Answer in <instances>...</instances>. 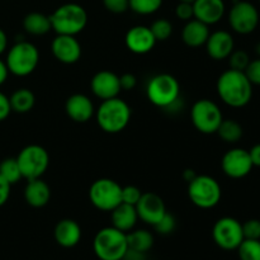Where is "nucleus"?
<instances>
[{"instance_id": "1", "label": "nucleus", "mask_w": 260, "mask_h": 260, "mask_svg": "<svg viewBox=\"0 0 260 260\" xmlns=\"http://www.w3.org/2000/svg\"><path fill=\"white\" fill-rule=\"evenodd\" d=\"M216 89L221 101L233 108H243L253 96V84L245 73L233 69L223 71L218 76Z\"/></svg>"}, {"instance_id": "2", "label": "nucleus", "mask_w": 260, "mask_h": 260, "mask_svg": "<svg viewBox=\"0 0 260 260\" xmlns=\"http://www.w3.org/2000/svg\"><path fill=\"white\" fill-rule=\"evenodd\" d=\"M132 117V109L123 99L112 98L102 101L95 111V118L99 127L107 134H118L128 126Z\"/></svg>"}, {"instance_id": "3", "label": "nucleus", "mask_w": 260, "mask_h": 260, "mask_svg": "<svg viewBox=\"0 0 260 260\" xmlns=\"http://www.w3.org/2000/svg\"><path fill=\"white\" fill-rule=\"evenodd\" d=\"M50 22L56 35L76 36L88 24V13L80 4L66 3L50 15Z\"/></svg>"}, {"instance_id": "4", "label": "nucleus", "mask_w": 260, "mask_h": 260, "mask_svg": "<svg viewBox=\"0 0 260 260\" xmlns=\"http://www.w3.org/2000/svg\"><path fill=\"white\" fill-rule=\"evenodd\" d=\"M93 250L99 260H123L128 250L127 234L113 226L102 229L94 236Z\"/></svg>"}, {"instance_id": "5", "label": "nucleus", "mask_w": 260, "mask_h": 260, "mask_svg": "<svg viewBox=\"0 0 260 260\" xmlns=\"http://www.w3.org/2000/svg\"><path fill=\"white\" fill-rule=\"evenodd\" d=\"M146 95L154 106L170 109L179 103L180 84L178 79L170 74H157L147 83Z\"/></svg>"}, {"instance_id": "6", "label": "nucleus", "mask_w": 260, "mask_h": 260, "mask_svg": "<svg viewBox=\"0 0 260 260\" xmlns=\"http://www.w3.org/2000/svg\"><path fill=\"white\" fill-rule=\"evenodd\" d=\"M5 63L13 75L28 76L40 63V51L32 42L20 41L9 48Z\"/></svg>"}, {"instance_id": "7", "label": "nucleus", "mask_w": 260, "mask_h": 260, "mask_svg": "<svg viewBox=\"0 0 260 260\" xmlns=\"http://www.w3.org/2000/svg\"><path fill=\"white\" fill-rule=\"evenodd\" d=\"M188 197L198 208L210 210L220 203L222 189L217 180L210 175H196L188 183Z\"/></svg>"}, {"instance_id": "8", "label": "nucleus", "mask_w": 260, "mask_h": 260, "mask_svg": "<svg viewBox=\"0 0 260 260\" xmlns=\"http://www.w3.org/2000/svg\"><path fill=\"white\" fill-rule=\"evenodd\" d=\"M15 159L22 177L27 180L41 178L50 165V155L47 150L40 145H28L23 147Z\"/></svg>"}, {"instance_id": "9", "label": "nucleus", "mask_w": 260, "mask_h": 260, "mask_svg": "<svg viewBox=\"0 0 260 260\" xmlns=\"http://www.w3.org/2000/svg\"><path fill=\"white\" fill-rule=\"evenodd\" d=\"M89 200L96 210L111 212L122 203V185L109 178L96 179L89 188Z\"/></svg>"}, {"instance_id": "10", "label": "nucleus", "mask_w": 260, "mask_h": 260, "mask_svg": "<svg viewBox=\"0 0 260 260\" xmlns=\"http://www.w3.org/2000/svg\"><path fill=\"white\" fill-rule=\"evenodd\" d=\"M222 119L223 116L220 107L211 99H200L190 109V121L201 134H216Z\"/></svg>"}, {"instance_id": "11", "label": "nucleus", "mask_w": 260, "mask_h": 260, "mask_svg": "<svg viewBox=\"0 0 260 260\" xmlns=\"http://www.w3.org/2000/svg\"><path fill=\"white\" fill-rule=\"evenodd\" d=\"M213 241L223 250H236L244 240L243 225L234 217H222L212 229Z\"/></svg>"}, {"instance_id": "12", "label": "nucleus", "mask_w": 260, "mask_h": 260, "mask_svg": "<svg viewBox=\"0 0 260 260\" xmlns=\"http://www.w3.org/2000/svg\"><path fill=\"white\" fill-rule=\"evenodd\" d=\"M259 12L254 4L244 0L234 3L229 12V23L234 32L239 35H250L258 28Z\"/></svg>"}, {"instance_id": "13", "label": "nucleus", "mask_w": 260, "mask_h": 260, "mask_svg": "<svg viewBox=\"0 0 260 260\" xmlns=\"http://www.w3.org/2000/svg\"><path fill=\"white\" fill-rule=\"evenodd\" d=\"M222 172L233 179H241L250 174L254 168L250 154L248 150L235 147L226 152L221 160Z\"/></svg>"}, {"instance_id": "14", "label": "nucleus", "mask_w": 260, "mask_h": 260, "mask_svg": "<svg viewBox=\"0 0 260 260\" xmlns=\"http://www.w3.org/2000/svg\"><path fill=\"white\" fill-rule=\"evenodd\" d=\"M135 207L139 220L151 226L156 225L168 212L164 201L156 193H142L141 198Z\"/></svg>"}, {"instance_id": "15", "label": "nucleus", "mask_w": 260, "mask_h": 260, "mask_svg": "<svg viewBox=\"0 0 260 260\" xmlns=\"http://www.w3.org/2000/svg\"><path fill=\"white\" fill-rule=\"evenodd\" d=\"M53 57L66 65L78 62L81 57V45L75 36L57 35L51 43Z\"/></svg>"}, {"instance_id": "16", "label": "nucleus", "mask_w": 260, "mask_h": 260, "mask_svg": "<svg viewBox=\"0 0 260 260\" xmlns=\"http://www.w3.org/2000/svg\"><path fill=\"white\" fill-rule=\"evenodd\" d=\"M90 88L94 95L101 101L116 98L122 91L121 84H119V76L113 71L102 70L98 71L91 78Z\"/></svg>"}, {"instance_id": "17", "label": "nucleus", "mask_w": 260, "mask_h": 260, "mask_svg": "<svg viewBox=\"0 0 260 260\" xmlns=\"http://www.w3.org/2000/svg\"><path fill=\"white\" fill-rule=\"evenodd\" d=\"M126 47L136 55H146L156 45L154 35L150 27L146 25H135L127 30L124 36Z\"/></svg>"}, {"instance_id": "18", "label": "nucleus", "mask_w": 260, "mask_h": 260, "mask_svg": "<svg viewBox=\"0 0 260 260\" xmlns=\"http://www.w3.org/2000/svg\"><path fill=\"white\" fill-rule=\"evenodd\" d=\"M66 114L78 123H85L95 116V108L88 95L81 93L73 94L65 103Z\"/></svg>"}, {"instance_id": "19", "label": "nucleus", "mask_w": 260, "mask_h": 260, "mask_svg": "<svg viewBox=\"0 0 260 260\" xmlns=\"http://www.w3.org/2000/svg\"><path fill=\"white\" fill-rule=\"evenodd\" d=\"M206 51L208 56L216 61L229 58L234 50H235V41L233 35L228 30H216L210 33L207 42H206Z\"/></svg>"}, {"instance_id": "20", "label": "nucleus", "mask_w": 260, "mask_h": 260, "mask_svg": "<svg viewBox=\"0 0 260 260\" xmlns=\"http://www.w3.org/2000/svg\"><path fill=\"white\" fill-rule=\"evenodd\" d=\"M226 5L223 0H194L193 13L196 19L207 25L216 24L223 18Z\"/></svg>"}, {"instance_id": "21", "label": "nucleus", "mask_w": 260, "mask_h": 260, "mask_svg": "<svg viewBox=\"0 0 260 260\" xmlns=\"http://www.w3.org/2000/svg\"><path fill=\"white\" fill-rule=\"evenodd\" d=\"M53 238L56 243L66 249L74 248L81 240V228L75 220L63 218L58 221L53 230Z\"/></svg>"}, {"instance_id": "22", "label": "nucleus", "mask_w": 260, "mask_h": 260, "mask_svg": "<svg viewBox=\"0 0 260 260\" xmlns=\"http://www.w3.org/2000/svg\"><path fill=\"white\" fill-rule=\"evenodd\" d=\"M210 25L205 24L201 20L193 19L188 20L182 30V40L188 47L198 48L201 46H205L210 37Z\"/></svg>"}, {"instance_id": "23", "label": "nucleus", "mask_w": 260, "mask_h": 260, "mask_svg": "<svg viewBox=\"0 0 260 260\" xmlns=\"http://www.w3.org/2000/svg\"><path fill=\"white\" fill-rule=\"evenodd\" d=\"M24 200L33 208L45 207L51 200L50 185L41 178L28 180L24 188Z\"/></svg>"}, {"instance_id": "24", "label": "nucleus", "mask_w": 260, "mask_h": 260, "mask_svg": "<svg viewBox=\"0 0 260 260\" xmlns=\"http://www.w3.org/2000/svg\"><path fill=\"white\" fill-rule=\"evenodd\" d=\"M111 213L112 226L126 234L134 230L137 221H139L136 207L131 205H127V203L118 205L113 211H111Z\"/></svg>"}, {"instance_id": "25", "label": "nucleus", "mask_w": 260, "mask_h": 260, "mask_svg": "<svg viewBox=\"0 0 260 260\" xmlns=\"http://www.w3.org/2000/svg\"><path fill=\"white\" fill-rule=\"evenodd\" d=\"M23 28L27 33L32 36H45L47 35L51 28L50 15H46L40 12H32L27 14L23 19Z\"/></svg>"}, {"instance_id": "26", "label": "nucleus", "mask_w": 260, "mask_h": 260, "mask_svg": "<svg viewBox=\"0 0 260 260\" xmlns=\"http://www.w3.org/2000/svg\"><path fill=\"white\" fill-rule=\"evenodd\" d=\"M127 244L129 250L145 254L154 245V236L150 231L140 229V230H131L127 233Z\"/></svg>"}, {"instance_id": "27", "label": "nucleus", "mask_w": 260, "mask_h": 260, "mask_svg": "<svg viewBox=\"0 0 260 260\" xmlns=\"http://www.w3.org/2000/svg\"><path fill=\"white\" fill-rule=\"evenodd\" d=\"M9 103L12 112L17 113H28L32 111L36 104V96L32 90L27 88H20L15 90L12 95L9 96Z\"/></svg>"}, {"instance_id": "28", "label": "nucleus", "mask_w": 260, "mask_h": 260, "mask_svg": "<svg viewBox=\"0 0 260 260\" xmlns=\"http://www.w3.org/2000/svg\"><path fill=\"white\" fill-rule=\"evenodd\" d=\"M216 134H218L222 141L228 144H235L241 140L244 129L243 126L234 119H222Z\"/></svg>"}, {"instance_id": "29", "label": "nucleus", "mask_w": 260, "mask_h": 260, "mask_svg": "<svg viewBox=\"0 0 260 260\" xmlns=\"http://www.w3.org/2000/svg\"><path fill=\"white\" fill-rule=\"evenodd\" d=\"M0 175L12 185L23 179L19 165H18L15 157H7L0 162Z\"/></svg>"}, {"instance_id": "30", "label": "nucleus", "mask_w": 260, "mask_h": 260, "mask_svg": "<svg viewBox=\"0 0 260 260\" xmlns=\"http://www.w3.org/2000/svg\"><path fill=\"white\" fill-rule=\"evenodd\" d=\"M164 0H128L129 9L140 15H150L161 8Z\"/></svg>"}, {"instance_id": "31", "label": "nucleus", "mask_w": 260, "mask_h": 260, "mask_svg": "<svg viewBox=\"0 0 260 260\" xmlns=\"http://www.w3.org/2000/svg\"><path fill=\"white\" fill-rule=\"evenodd\" d=\"M236 250L240 260H260V240L244 239Z\"/></svg>"}, {"instance_id": "32", "label": "nucleus", "mask_w": 260, "mask_h": 260, "mask_svg": "<svg viewBox=\"0 0 260 260\" xmlns=\"http://www.w3.org/2000/svg\"><path fill=\"white\" fill-rule=\"evenodd\" d=\"M150 29H151L152 35H154L155 40L160 41H167L169 40L170 36L173 35V24L170 20L165 19V18H159V19L154 20L152 24L150 25Z\"/></svg>"}, {"instance_id": "33", "label": "nucleus", "mask_w": 260, "mask_h": 260, "mask_svg": "<svg viewBox=\"0 0 260 260\" xmlns=\"http://www.w3.org/2000/svg\"><path fill=\"white\" fill-rule=\"evenodd\" d=\"M249 62H250V57L243 50H234L231 55L229 56V63H230V69H233V70L245 71Z\"/></svg>"}, {"instance_id": "34", "label": "nucleus", "mask_w": 260, "mask_h": 260, "mask_svg": "<svg viewBox=\"0 0 260 260\" xmlns=\"http://www.w3.org/2000/svg\"><path fill=\"white\" fill-rule=\"evenodd\" d=\"M152 228H154L155 231H156L157 234H160V235H169V234H172L173 231L175 230V228H177V220H175V217L172 213L167 212L164 215V217H162L156 225L152 226Z\"/></svg>"}, {"instance_id": "35", "label": "nucleus", "mask_w": 260, "mask_h": 260, "mask_svg": "<svg viewBox=\"0 0 260 260\" xmlns=\"http://www.w3.org/2000/svg\"><path fill=\"white\" fill-rule=\"evenodd\" d=\"M141 189L139 187H136V185H126V187H122V203L136 206L140 198H141Z\"/></svg>"}, {"instance_id": "36", "label": "nucleus", "mask_w": 260, "mask_h": 260, "mask_svg": "<svg viewBox=\"0 0 260 260\" xmlns=\"http://www.w3.org/2000/svg\"><path fill=\"white\" fill-rule=\"evenodd\" d=\"M243 225L244 239H251V240H260V220L251 218Z\"/></svg>"}, {"instance_id": "37", "label": "nucleus", "mask_w": 260, "mask_h": 260, "mask_svg": "<svg viewBox=\"0 0 260 260\" xmlns=\"http://www.w3.org/2000/svg\"><path fill=\"white\" fill-rule=\"evenodd\" d=\"M175 17L180 20H184V22L193 19L194 18V13H193L192 3H178L177 7H175Z\"/></svg>"}, {"instance_id": "38", "label": "nucleus", "mask_w": 260, "mask_h": 260, "mask_svg": "<svg viewBox=\"0 0 260 260\" xmlns=\"http://www.w3.org/2000/svg\"><path fill=\"white\" fill-rule=\"evenodd\" d=\"M244 73L253 85H260V58L250 60Z\"/></svg>"}, {"instance_id": "39", "label": "nucleus", "mask_w": 260, "mask_h": 260, "mask_svg": "<svg viewBox=\"0 0 260 260\" xmlns=\"http://www.w3.org/2000/svg\"><path fill=\"white\" fill-rule=\"evenodd\" d=\"M103 5L113 14H122L129 9L128 0H103Z\"/></svg>"}, {"instance_id": "40", "label": "nucleus", "mask_w": 260, "mask_h": 260, "mask_svg": "<svg viewBox=\"0 0 260 260\" xmlns=\"http://www.w3.org/2000/svg\"><path fill=\"white\" fill-rule=\"evenodd\" d=\"M119 84L122 90H132L137 85V78L131 73H126L119 76Z\"/></svg>"}, {"instance_id": "41", "label": "nucleus", "mask_w": 260, "mask_h": 260, "mask_svg": "<svg viewBox=\"0 0 260 260\" xmlns=\"http://www.w3.org/2000/svg\"><path fill=\"white\" fill-rule=\"evenodd\" d=\"M10 112H12V108H10L9 98L0 91V122L5 121L9 117Z\"/></svg>"}, {"instance_id": "42", "label": "nucleus", "mask_w": 260, "mask_h": 260, "mask_svg": "<svg viewBox=\"0 0 260 260\" xmlns=\"http://www.w3.org/2000/svg\"><path fill=\"white\" fill-rule=\"evenodd\" d=\"M10 188H12V184L8 183L7 180L0 175V207L4 206L5 203L8 202V200H9Z\"/></svg>"}, {"instance_id": "43", "label": "nucleus", "mask_w": 260, "mask_h": 260, "mask_svg": "<svg viewBox=\"0 0 260 260\" xmlns=\"http://www.w3.org/2000/svg\"><path fill=\"white\" fill-rule=\"evenodd\" d=\"M249 154H250L251 161H253L254 167H260V144L254 145V146L249 150Z\"/></svg>"}, {"instance_id": "44", "label": "nucleus", "mask_w": 260, "mask_h": 260, "mask_svg": "<svg viewBox=\"0 0 260 260\" xmlns=\"http://www.w3.org/2000/svg\"><path fill=\"white\" fill-rule=\"evenodd\" d=\"M8 75H9V70H8L7 63H5V61H3L0 58V86L7 81Z\"/></svg>"}, {"instance_id": "45", "label": "nucleus", "mask_w": 260, "mask_h": 260, "mask_svg": "<svg viewBox=\"0 0 260 260\" xmlns=\"http://www.w3.org/2000/svg\"><path fill=\"white\" fill-rule=\"evenodd\" d=\"M8 47V37H7V33L0 28V55L5 52Z\"/></svg>"}, {"instance_id": "46", "label": "nucleus", "mask_w": 260, "mask_h": 260, "mask_svg": "<svg viewBox=\"0 0 260 260\" xmlns=\"http://www.w3.org/2000/svg\"><path fill=\"white\" fill-rule=\"evenodd\" d=\"M196 173H194V170L193 169H187V170H184V173H183V178H184L185 180H187L188 183L190 182V180L193 179V178L196 177Z\"/></svg>"}, {"instance_id": "47", "label": "nucleus", "mask_w": 260, "mask_h": 260, "mask_svg": "<svg viewBox=\"0 0 260 260\" xmlns=\"http://www.w3.org/2000/svg\"><path fill=\"white\" fill-rule=\"evenodd\" d=\"M255 52H256V55H258V57L260 58V42L256 43V46H255Z\"/></svg>"}, {"instance_id": "48", "label": "nucleus", "mask_w": 260, "mask_h": 260, "mask_svg": "<svg viewBox=\"0 0 260 260\" xmlns=\"http://www.w3.org/2000/svg\"><path fill=\"white\" fill-rule=\"evenodd\" d=\"M179 2H184V3H192V4H193V2H194V0H179Z\"/></svg>"}, {"instance_id": "49", "label": "nucleus", "mask_w": 260, "mask_h": 260, "mask_svg": "<svg viewBox=\"0 0 260 260\" xmlns=\"http://www.w3.org/2000/svg\"><path fill=\"white\" fill-rule=\"evenodd\" d=\"M259 2H260V0H259Z\"/></svg>"}]
</instances>
